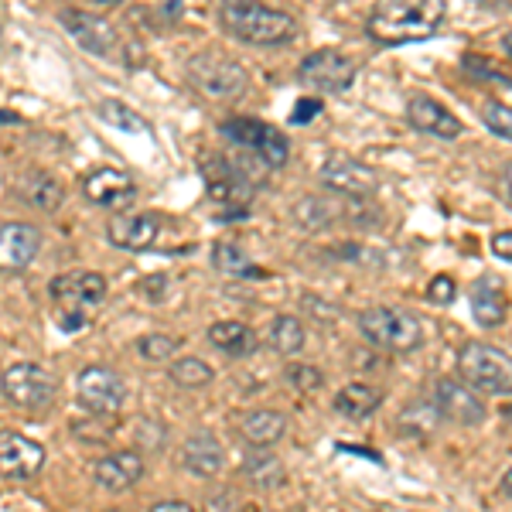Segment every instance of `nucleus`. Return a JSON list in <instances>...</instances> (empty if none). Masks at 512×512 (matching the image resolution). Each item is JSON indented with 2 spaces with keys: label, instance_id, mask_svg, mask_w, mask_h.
Wrapping results in <instances>:
<instances>
[{
  "label": "nucleus",
  "instance_id": "37",
  "mask_svg": "<svg viewBox=\"0 0 512 512\" xmlns=\"http://www.w3.org/2000/svg\"><path fill=\"white\" fill-rule=\"evenodd\" d=\"M509 236L512 233H495L492 236V253L502 256V260H509V256H512V239Z\"/></svg>",
  "mask_w": 512,
  "mask_h": 512
},
{
  "label": "nucleus",
  "instance_id": "24",
  "mask_svg": "<svg viewBox=\"0 0 512 512\" xmlns=\"http://www.w3.org/2000/svg\"><path fill=\"white\" fill-rule=\"evenodd\" d=\"M239 434H243V441L250 448H274L280 437L287 434V417L277 414V410H253V414L243 417Z\"/></svg>",
  "mask_w": 512,
  "mask_h": 512
},
{
  "label": "nucleus",
  "instance_id": "6",
  "mask_svg": "<svg viewBox=\"0 0 512 512\" xmlns=\"http://www.w3.org/2000/svg\"><path fill=\"white\" fill-rule=\"evenodd\" d=\"M359 332L369 345L383 352H417L424 345V332H420V321L407 311L396 308H369L359 315Z\"/></svg>",
  "mask_w": 512,
  "mask_h": 512
},
{
  "label": "nucleus",
  "instance_id": "33",
  "mask_svg": "<svg viewBox=\"0 0 512 512\" xmlns=\"http://www.w3.org/2000/svg\"><path fill=\"white\" fill-rule=\"evenodd\" d=\"M482 120H485V127H489L495 137H502V140H509V137H512V113H509V103H499V99L485 103V106H482Z\"/></svg>",
  "mask_w": 512,
  "mask_h": 512
},
{
  "label": "nucleus",
  "instance_id": "9",
  "mask_svg": "<svg viewBox=\"0 0 512 512\" xmlns=\"http://www.w3.org/2000/svg\"><path fill=\"white\" fill-rule=\"evenodd\" d=\"M355 72H359V65L335 48H318L301 62V82L318 93H345L355 82Z\"/></svg>",
  "mask_w": 512,
  "mask_h": 512
},
{
  "label": "nucleus",
  "instance_id": "39",
  "mask_svg": "<svg viewBox=\"0 0 512 512\" xmlns=\"http://www.w3.org/2000/svg\"><path fill=\"white\" fill-rule=\"evenodd\" d=\"M89 7H99V11H113V7H120L123 0H86Z\"/></svg>",
  "mask_w": 512,
  "mask_h": 512
},
{
  "label": "nucleus",
  "instance_id": "8",
  "mask_svg": "<svg viewBox=\"0 0 512 512\" xmlns=\"http://www.w3.org/2000/svg\"><path fill=\"white\" fill-rule=\"evenodd\" d=\"M222 137H229L233 144H239L243 151H253V158L263 164V168H284L287 154H291V144L280 134L277 127L260 120H226L222 123Z\"/></svg>",
  "mask_w": 512,
  "mask_h": 512
},
{
  "label": "nucleus",
  "instance_id": "5",
  "mask_svg": "<svg viewBox=\"0 0 512 512\" xmlns=\"http://www.w3.org/2000/svg\"><path fill=\"white\" fill-rule=\"evenodd\" d=\"M0 390H4V400L18 410H28V414H41L55 403L59 396V379L48 373L38 362H14L0 373Z\"/></svg>",
  "mask_w": 512,
  "mask_h": 512
},
{
  "label": "nucleus",
  "instance_id": "35",
  "mask_svg": "<svg viewBox=\"0 0 512 512\" xmlns=\"http://www.w3.org/2000/svg\"><path fill=\"white\" fill-rule=\"evenodd\" d=\"M287 376H291V383L301 386V390H318V386H321V373L315 366H294Z\"/></svg>",
  "mask_w": 512,
  "mask_h": 512
},
{
  "label": "nucleus",
  "instance_id": "13",
  "mask_svg": "<svg viewBox=\"0 0 512 512\" xmlns=\"http://www.w3.org/2000/svg\"><path fill=\"white\" fill-rule=\"evenodd\" d=\"M82 195L89 198L99 209L123 212L137 198V185L130 175H123L117 168H96L82 178Z\"/></svg>",
  "mask_w": 512,
  "mask_h": 512
},
{
  "label": "nucleus",
  "instance_id": "30",
  "mask_svg": "<svg viewBox=\"0 0 512 512\" xmlns=\"http://www.w3.org/2000/svg\"><path fill=\"white\" fill-rule=\"evenodd\" d=\"M171 379H175L178 386H185V390H202V386H209L212 379H216V369L205 359L188 355V359L171 362Z\"/></svg>",
  "mask_w": 512,
  "mask_h": 512
},
{
  "label": "nucleus",
  "instance_id": "21",
  "mask_svg": "<svg viewBox=\"0 0 512 512\" xmlns=\"http://www.w3.org/2000/svg\"><path fill=\"white\" fill-rule=\"evenodd\" d=\"M506 287L499 277L485 274L472 284V315L482 328H499L506 321Z\"/></svg>",
  "mask_w": 512,
  "mask_h": 512
},
{
  "label": "nucleus",
  "instance_id": "22",
  "mask_svg": "<svg viewBox=\"0 0 512 512\" xmlns=\"http://www.w3.org/2000/svg\"><path fill=\"white\" fill-rule=\"evenodd\" d=\"M14 192H18L24 205H35L41 212H55V209H62V202H65L62 181H55L52 175H45V171H28V175H21Z\"/></svg>",
  "mask_w": 512,
  "mask_h": 512
},
{
  "label": "nucleus",
  "instance_id": "25",
  "mask_svg": "<svg viewBox=\"0 0 512 512\" xmlns=\"http://www.w3.org/2000/svg\"><path fill=\"white\" fill-rule=\"evenodd\" d=\"M209 342L216 345L219 352L233 355V359H246V355H253L256 349H260L256 332L250 325H243V321H219V325H212Z\"/></svg>",
  "mask_w": 512,
  "mask_h": 512
},
{
  "label": "nucleus",
  "instance_id": "26",
  "mask_svg": "<svg viewBox=\"0 0 512 512\" xmlns=\"http://www.w3.org/2000/svg\"><path fill=\"white\" fill-rule=\"evenodd\" d=\"M379 403H383V390H376V386H369V383H349L335 396V410L349 420H362V417L376 414Z\"/></svg>",
  "mask_w": 512,
  "mask_h": 512
},
{
  "label": "nucleus",
  "instance_id": "16",
  "mask_svg": "<svg viewBox=\"0 0 512 512\" xmlns=\"http://www.w3.org/2000/svg\"><path fill=\"white\" fill-rule=\"evenodd\" d=\"M110 233V243L120 246V250H130V253H140V250H151L158 243V233H161V222L158 216L151 212H117L106 226Z\"/></svg>",
  "mask_w": 512,
  "mask_h": 512
},
{
  "label": "nucleus",
  "instance_id": "19",
  "mask_svg": "<svg viewBox=\"0 0 512 512\" xmlns=\"http://www.w3.org/2000/svg\"><path fill=\"white\" fill-rule=\"evenodd\" d=\"M407 120L410 127L420 130V134H431V137H441V140H454L461 137V120L454 117L451 110H444L437 99L431 96H414L407 103Z\"/></svg>",
  "mask_w": 512,
  "mask_h": 512
},
{
  "label": "nucleus",
  "instance_id": "4",
  "mask_svg": "<svg viewBox=\"0 0 512 512\" xmlns=\"http://www.w3.org/2000/svg\"><path fill=\"white\" fill-rule=\"evenodd\" d=\"M188 82L212 103H222V99H239L250 86V76L239 65L233 55L226 52H198L188 59L185 65Z\"/></svg>",
  "mask_w": 512,
  "mask_h": 512
},
{
  "label": "nucleus",
  "instance_id": "38",
  "mask_svg": "<svg viewBox=\"0 0 512 512\" xmlns=\"http://www.w3.org/2000/svg\"><path fill=\"white\" fill-rule=\"evenodd\" d=\"M151 512H192V502L185 499H168V502H154Z\"/></svg>",
  "mask_w": 512,
  "mask_h": 512
},
{
  "label": "nucleus",
  "instance_id": "1",
  "mask_svg": "<svg viewBox=\"0 0 512 512\" xmlns=\"http://www.w3.org/2000/svg\"><path fill=\"white\" fill-rule=\"evenodd\" d=\"M448 21V0H376L366 31L376 45H417L434 38Z\"/></svg>",
  "mask_w": 512,
  "mask_h": 512
},
{
  "label": "nucleus",
  "instance_id": "14",
  "mask_svg": "<svg viewBox=\"0 0 512 512\" xmlns=\"http://www.w3.org/2000/svg\"><path fill=\"white\" fill-rule=\"evenodd\" d=\"M45 465V448L18 431H0V475L35 478Z\"/></svg>",
  "mask_w": 512,
  "mask_h": 512
},
{
  "label": "nucleus",
  "instance_id": "20",
  "mask_svg": "<svg viewBox=\"0 0 512 512\" xmlns=\"http://www.w3.org/2000/svg\"><path fill=\"white\" fill-rule=\"evenodd\" d=\"M222 461H226L222 444L209 431H198L181 444V465L198 478H216L222 472Z\"/></svg>",
  "mask_w": 512,
  "mask_h": 512
},
{
  "label": "nucleus",
  "instance_id": "2",
  "mask_svg": "<svg viewBox=\"0 0 512 512\" xmlns=\"http://www.w3.org/2000/svg\"><path fill=\"white\" fill-rule=\"evenodd\" d=\"M219 24L226 28V35L260 48L287 45L297 31L291 14L260 4V0H222Z\"/></svg>",
  "mask_w": 512,
  "mask_h": 512
},
{
  "label": "nucleus",
  "instance_id": "42",
  "mask_svg": "<svg viewBox=\"0 0 512 512\" xmlns=\"http://www.w3.org/2000/svg\"><path fill=\"white\" fill-rule=\"evenodd\" d=\"M0 41H4V31H0Z\"/></svg>",
  "mask_w": 512,
  "mask_h": 512
},
{
  "label": "nucleus",
  "instance_id": "15",
  "mask_svg": "<svg viewBox=\"0 0 512 512\" xmlns=\"http://www.w3.org/2000/svg\"><path fill=\"white\" fill-rule=\"evenodd\" d=\"M41 250V233L28 222H4L0 226V270L18 274L35 263Z\"/></svg>",
  "mask_w": 512,
  "mask_h": 512
},
{
  "label": "nucleus",
  "instance_id": "23",
  "mask_svg": "<svg viewBox=\"0 0 512 512\" xmlns=\"http://www.w3.org/2000/svg\"><path fill=\"white\" fill-rule=\"evenodd\" d=\"M205 178H209V195L216 202H233L243 209L253 198V181L246 175H239L233 164H205Z\"/></svg>",
  "mask_w": 512,
  "mask_h": 512
},
{
  "label": "nucleus",
  "instance_id": "29",
  "mask_svg": "<svg viewBox=\"0 0 512 512\" xmlns=\"http://www.w3.org/2000/svg\"><path fill=\"white\" fill-rule=\"evenodd\" d=\"M270 349L277 355H297L304 349V325L294 315H280L270 325Z\"/></svg>",
  "mask_w": 512,
  "mask_h": 512
},
{
  "label": "nucleus",
  "instance_id": "40",
  "mask_svg": "<svg viewBox=\"0 0 512 512\" xmlns=\"http://www.w3.org/2000/svg\"><path fill=\"white\" fill-rule=\"evenodd\" d=\"M7 123H21V117L11 110H0V127H7Z\"/></svg>",
  "mask_w": 512,
  "mask_h": 512
},
{
  "label": "nucleus",
  "instance_id": "10",
  "mask_svg": "<svg viewBox=\"0 0 512 512\" xmlns=\"http://www.w3.org/2000/svg\"><path fill=\"white\" fill-rule=\"evenodd\" d=\"M79 403L86 410H93V414H120L123 403H127V383L113 373V369L106 366H86L79 373Z\"/></svg>",
  "mask_w": 512,
  "mask_h": 512
},
{
  "label": "nucleus",
  "instance_id": "7",
  "mask_svg": "<svg viewBox=\"0 0 512 512\" xmlns=\"http://www.w3.org/2000/svg\"><path fill=\"white\" fill-rule=\"evenodd\" d=\"M458 373L472 390L482 393H499L509 396L512 386V362L506 352L492 349L485 342H468L465 349L458 352Z\"/></svg>",
  "mask_w": 512,
  "mask_h": 512
},
{
  "label": "nucleus",
  "instance_id": "3",
  "mask_svg": "<svg viewBox=\"0 0 512 512\" xmlns=\"http://www.w3.org/2000/svg\"><path fill=\"white\" fill-rule=\"evenodd\" d=\"M106 277L96 274V270H76V274H62L48 284V294L55 301V311H59V328L62 332H79L106 301Z\"/></svg>",
  "mask_w": 512,
  "mask_h": 512
},
{
  "label": "nucleus",
  "instance_id": "18",
  "mask_svg": "<svg viewBox=\"0 0 512 512\" xmlns=\"http://www.w3.org/2000/svg\"><path fill=\"white\" fill-rule=\"evenodd\" d=\"M93 478L106 492H127L144 478V458L137 451H113L96 461Z\"/></svg>",
  "mask_w": 512,
  "mask_h": 512
},
{
  "label": "nucleus",
  "instance_id": "28",
  "mask_svg": "<svg viewBox=\"0 0 512 512\" xmlns=\"http://www.w3.org/2000/svg\"><path fill=\"white\" fill-rule=\"evenodd\" d=\"M96 113L110 123V127L123 130V134H147V130H151V123L140 117L134 106L123 103V99H99Z\"/></svg>",
  "mask_w": 512,
  "mask_h": 512
},
{
  "label": "nucleus",
  "instance_id": "34",
  "mask_svg": "<svg viewBox=\"0 0 512 512\" xmlns=\"http://www.w3.org/2000/svg\"><path fill=\"white\" fill-rule=\"evenodd\" d=\"M454 291H458V287H454L451 277H434L431 287H427V297H431L434 304H451L454 301Z\"/></svg>",
  "mask_w": 512,
  "mask_h": 512
},
{
  "label": "nucleus",
  "instance_id": "32",
  "mask_svg": "<svg viewBox=\"0 0 512 512\" xmlns=\"http://www.w3.org/2000/svg\"><path fill=\"white\" fill-rule=\"evenodd\" d=\"M137 352L144 355L147 362H168L171 355L178 352V338H171V335H144L137 342Z\"/></svg>",
  "mask_w": 512,
  "mask_h": 512
},
{
  "label": "nucleus",
  "instance_id": "41",
  "mask_svg": "<svg viewBox=\"0 0 512 512\" xmlns=\"http://www.w3.org/2000/svg\"><path fill=\"white\" fill-rule=\"evenodd\" d=\"M482 7H489V11H502V7H509V0H478Z\"/></svg>",
  "mask_w": 512,
  "mask_h": 512
},
{
  "label": "nucleus",
  "instance_id": "17",
  "mask_svg": "<svg viewBox=\"0 0 512 512\" xmlns=\"http://www.w3.org/2000/svg\"><path fill=\"white\" fill-rule=\"evenodd\" d=\"M321 181L335 192L345 195H373L376 192V171L349 154H332L321 168Z\"/></svg>",
  "mask_w": 512,
  "mask_h": 512
},
{
  "label": "nucleus",
  "instance_id": "31",
  "mask_svg": "<svg viewBox=\"0 0 512 512\" xmlns=\"http://www.w3.org/2000/svg\"><path fill=\"white\" fill-rule=\"evenodd\" d=\"M212 263H216V270L229 277H256L260 270L253 267V260L246 256L243 246L236 243H219L216 250H212Z\"/></svg>",
  "mask_w": 512,
  "mask_h": 512
},
{
  "label": "nucleus",
  "instance_id": "11",
  "mask_svg": "<svg viewBox=\"0 0 512 512\" xmlns=\"http://www.w3.org/2000/svg\"><path fill=\"white\" fill-rule=\"evenodd\" d=\"M59 21H62V28L76 38V45L82 52L99 55V59L117 55L120 38H117V28L106 18H96V14H89V11H76V7H62Z\"/></svg>",
  "mask_w": 512,
  "mask_h": 512
},
{
  "label": "nucleus",
  "instance_id": "12",
  "mask_svg": "<svg viewBox=\"0 0 512 512\" xmlns=\"http://www.w3.org/2000/svg\"><path fill=\"white\" fill-rule=\"evenodd\" d=\"M434 410L458 427H478L485 420V403L478 400L472 386L458 383V379H441L434 386Z\"/></svg>",
  "mask_w": 512,
  "mask_h": 512
},
{
  "label": "nucleus",
  "instance_id": "27",
  "mask_svg": "<svg viewBox=\"0 0 512 512\" xmlns=\"http://www.w3.org/2000/svg\"><path fill=\"white\" fill-rule=\"evenodd\" d=\"M243 475L250 478L256 489H280V485H284V478H287L284 465H280L274 454L263 451V448H253L243 458Z\"/></svg>",
  "mask_w": 512,
  "mask_h": 512
},
{
  "label": "nucleus",
  "instance_id": "36",
  "mask_svg": "<svg viewBox=\"0 0 512 512\" xmlns=\"http://www.w3.org/2000/svg\"><path fill=\"white\" fill-rule=\"evenodd\" d=\"M318 113H321V99H301L291 113V123H308V120H315Z\"/></svg>",
  "mask_w": 512,
  "mask_h": 512
}]
</instances>
